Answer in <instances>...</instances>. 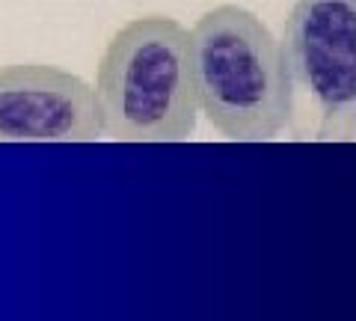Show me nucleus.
I'll list each match as a JSON object with an SVG mask.
<instances>
[{
	"label": "nucleus",
	"instance_id": "2",
	"mask_svg": "<svg viewBox=\"0 0 356 321\" xmlns=\"http://www.w3.org/2000/svg\"><path fill=\"white\" fill-rule=\"evenodd\" d=\"M92 90L102 137L116 143L191 140L199 123L191 30L170 15L131 18L107 42Z\"/></svg>",
	"mask_w": 356,
	"mask_h": 321
},
{
	"label": "nucleus",
	"instance_id": "3",
	"mask_svg": "<svg viewBox=\"0 0 356 321\" xmlns=\"http://www.w3.org/2000/svg\"><path fill=\"white\" fill-rule=\"evenodd\" d=\"M285 57L324 134L356 131V0H297L285 21Z\"/></svg>",
	"mask_w": 356,
	"mask_h": 321
},
{
	"label": "nucleus",
	"instance_id": "4",
	"mask_svg": "<svg viewBox=\"0 0 356 321\" xmlns=\"http://www.w3.org/2000/svg\"><path fill=\"white\" fill-rule=\"evenodd\" d=\"M102 119L92 84L51 63L0 69V143H95Z\"/></svg>",
	"mask_w": 356,
	"mask_h": 321
},
{
	"label": "nucleus",
	"instance_id": "1",
	"mask_svg": "<svg viewBox=\"0 0 356 321\" xmlns=\"http://www.w3.org/2000/svg\"><path fill=\"white\" fill-rule=\"evenodd\" d=\"M199 113L226 140L267 143L291 125L294 77L282 42L247 6L220 3L191 27Z\"/></svg>",
	"mask_w": 356,
	"mask_h": 321
}]
</instances>
